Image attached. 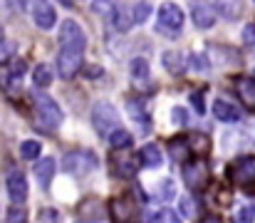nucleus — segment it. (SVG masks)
<instances>
[{
	"instance_id": "f257e3e1",
	"label": "nucleus",
	"mask_w": 255,
	"mask_h": 223,
	"mask_svg": "<svg viewBox=\"0 0 255 223\" xmlns=\"http://www.w3.org/2000/svg\"><path fill=\"white\" fill-rule=\"evenodd\" d=\"M32 107H35V114H37V119H40V124L45 127V129H57L60 124H62V109L57 107V102L52 99V97H47V94H32Z\"/></svg>"
},
{
	"instance_id": "f03ea898",
	"label": "nucleus",
	"mask_w": 255,
	"mask_h": 223,
	"mask_svg": "<svg viewBox=\"0 0 255 223\" xmlns=\"http://www.w3.org/2000/svg\"><path fill=\"white\" fill-rule=\"evenodd\" d=\"M117 122H119V112L114 109V104L109 102H99L94 104L92 109V124L99 134H112L117 129Z\"/></svg>"
},
{
	"instance_id": "7ed1b4c3",
	"label": "nucleus",
	"mask_w": 255,
	"mask_h": 223,
	"mask_svg": "<svg viewBox=\"0 0 255 223\" xmlns=\"http://www.w3.org/2000/svg\"><path fill=\"white\" fill-rule=\"evenodd\" d=\"M60 42H62V50H72V52H82L87 50V37L85 30L75 22V20H65L62 27H60Z\"/></svg>"
},
{
	"instance_id": "20e7f679",
	"label": "nucleus",
	"mask_w": 255,
	"mask_h": 223,
	"mask_svg": "<svg viewBox=\"0 0 255 223\" xmlns=\"http://www.w3.org/2000/svg\"><path fill=\"white\" fill-rule=\"evenodd\" d=\"M228 176L241 186H255V156H241L228 166Z\"/></svg>"
},
{
	"instance_id": "39448f33",
	"label": "nucleus",
	"mask_w": 255,
	"mask_h": 223,
	"mask_svg": "<svg viewBox=\"0 0 255 223\" xmlns=\"http://www.w3.org/2000/svg\"><path fill=\"white\" fill-rule=\"evenodd\" d=\"M25 70H27L25 60H10V62H5V67H0V87L5 92L15 94L17 87H20V79L25 77Z\"/></svg>"
},
{
	"instance_id": "423d86ee",
	"label": "nucleus",
	"mask_w": 255,
	"mask_h": 223,
	"mask_svg": "<svg viewBox=\"0 0 255 223\" xmlns=\"http://www.w3.org/2000/svg\"><path fill=\"white\" fill-rule=\"evenodd\" d=\"M65 171L67 174H75V176H82L87 171H92L94 166H97V159H94V154L92 151H70L67 156H65Z\"/></svg>"
},
{
	"instance_id": "0eeeda50",
	"label": "nucleus",
	"mask_w": 255,
	"mask_h": 223,
	"mask_svg": "<svg viewBox=\"0 0 255 223\" xmlns=\"http://www.w3.org/2000/svg\"><path fill=\"white\" fill-rule=\"evenodd\" d=\"M206 179H208V166L201 161V159H191L183 164V181L191 191H198L206 186Z\"/></svg>"
},
{
	"instance_id": "6e6552de",
	"label": "nucleus",
	"mask_w": 255,
	"mask_h": 223,
	"mask_svg": "<svg viewBox=\"0 0 255 223\" xmlns=\"http://www.w3.org/2000/svg\"><path fill=\"white\" fill-rule=\"evenodd\" d=\"M183 27V10L173 2H166L159 7V30H169V32H178Z\"/></svg>"
},
{
	"instance_id": "1a4fd4ad",
	"label": "nucleus",
	"mask_w": 255,
	"mask_h": 223,
	"mask_svg": "<svg viewBox=\"0 0 255 223\" xmlns=\"http://www.w3.org/2000/svg\"><path fill=\"white\" fill-rule=\"evenodd\" d=\"M32 20H35V25L40 30H52L55 22H57V12H55V7L47 0H35V5H32Z\"/></svg>"
},
{
	"instance_id": "9d476101",
	"label": "nucleus",
	"mask_w": 255,
	"mask_h": 223,
	"mask_svg": "<svg viewBox=\"0 0 255 223\" xmlns=\"http://www.w3.org/2000/svg\"><path fill=\"white\" fill-rule=\"evenodd\" d=\"M57 70L65 79H72L75 74L82 70V52H72V50H60L57 57Z\"/></svg>"
},
{
	"instance_id": "9b49d317",
	"label": "nucleus",
	"mask_w": 255,
	"mask_h": 223,
	"mask_svg": "<svg viewBox=\"0 0 255 223\" xmlns=\"http://www.w3.org/2000/svg\"><path fill=\"white\" fill-rule=\"evenodd\" d=\"M191 15H193V22L198 27H203V30L216 25V7L208 0H196L193 7H191Z\"/></svg>"
},
{
	"instance_id": "f8f14e48",
	"label": "nucleus",
	"mask_w": 255,
	"mask_h": 223,
	"mask_svg": "<svg viewBox=\"0 0 255 223\" xmlns=\"http://www.w3.org/2000/svg\"><path fill=\"white\" fill-rule=\"evenodd\" d=\"M7 196L12 204H22L27 199V181L20 171H10L7 176Z\"/></svg>"
},
{
	"instance_id": "ddd939ff",
	"label": "nucleus",
	"mask_w": 255,
	"mask_h": 223,
	"mask_svg": "<svg viewBox=\"0 0 255 223\" xmlns=\"http://www.w3.org/2000/svg\"><path fill=\"white\" fill-rule=\"evenodd\" d=\"M213 117H216L218 122L236 124V122L241 119V109H238L236 104L226 102V99H216V102H213Z\"/></svg>"
},
{
	"instance_id": "4468645a",
	"label": "nucleus",
	"mask_w": 255,
	"mask_h": 223,
	"mask_svg": "<svg viewBox=\"0 0 255 223\" xmlns=\"http://www.w3.org/2000/svg\"><path fill=\"white\" fill-rule=\"evenodd\" d=\"M236 92L243 99V104L251 112H255V79L253 77H238L236 79Z\"/></svg>"
},
{
	"instance_id": "2eb2a0df",
	"label": "nucleus",
	"mask_w": 255,
	"mask_h": 223,
	"mask_svg": "<svg viewBox=\"0 0 255 223\" xmlns=\"http://www.w3.org/2000/svg\"><path fill=\"white\" fill-rule=\"evenodd\" d=\"M55 169H57V164H55V159H50V156H45V159H40V161L35 164V176H37V181H40L42 189H50L52 176H55Z\"/></svg>"
},
{
	"instance_id": "dca6fc26",
	"label": "nucleus",
	"mask_w": 255,
	"mask_h": 223,
	"mask_svg": "<svg viewBox=\"0 0 255 223\" xmlns=\"http://www.w3.org/2000/svg\"><path fill=\"white\" fill-rule=\"evenodd\" d=\"M109 211H112V216H114L117 221H131V219L136 216V209L131 206L129 199H112Z\"/></svg>"
},
{
	"instance_id": "f3484780",
	"label": "nucleus",
	"mask_w": 255,
	"mask_h": 223,
	"mask_svg": "<svg viewBox=\"0 0 255 223\" xmlns=\"http://www.w3.org/2000/svg\"><path fill=\"white\" fill-rule=\"evenodd\" d=\"M216 10L223 15V20H238L243 12V0H216Z\"/></svg>"
},
{
	"instance_id": "a211bd4d",
	"label": "nucleus",
	"mask_w": 255,
	"mask_h": 223,
	"mask_svg": "<svg viewBox=\"0 0 255 223\" xmlns=\"http://www.w3.org/2000/svg\"><path fill=\"white\" fill-rule=\"evenodd\" d=\"M139 161L146 166V169H156L161 166V151L156 144H144L141 151H139Z\"/></svg>"
},
{
	"instance_id": "6ab92c4d",
	"label": "nucleus",
	"mask_w": 255,
	"mask_h": 223,
	"mask_svg": "<svg viewBox=\"0 0 255 223\" xmlns=\"http://www.w3.org/2000/svg\"><path fill=\"white\" fill-rule=\"evenodd\" d=\"M112 22H114V27H117L119 32H127V30L134 25V15H129L127 5H117L114 12H112Z\"/></svg>"
},
{
	"instance_id": "aec40b11",
	"label": "nucleus",
	"mask_w": 255,
	"mask_h": 223,
	"mask_svg": "<svg viewBox=\"0 0 255 223\" xmlns=\"http://www.w3.org/2000/svg\"><path fill=\"white\" fill-rule=\"evenodd\" d=\"M131 77H134V84H136V87L146 84V82H149V62L141 60V57H136V60L131 62Z\"/></svg>"
},
{
	"instance_id": "412c9836",
	"label": "nucleus",
	"mask_w": 255,
	"mask_h": 223,
	"mask_svg": "<svg viewBox=\"0 0 255 223\" xmlns=\"http://www.w3.org/2000/svg\"><path fill=\"white\" fill-rule=\"evenodd\" d=\"M188 151H191V144H188V139H181V137L171 139V144H169L171 159H176V161H183V159L188 156Z\"/></svg>"
},
{
	"instance_id": "4be33fe9",
	"label": "nucleus",
	"mask_w": 255,
	"mask_h": 223,
	"mask_svg": "<svg viewBox=\"0 0 255 223\" xmlns=\"http://www.w3.org/2000/svg\"><path fill=\"white\" fill-rule=\"evenodd\" d=\"M131 134L127 132V129H114L112 134H109V147L112 149H129L131 147Z\"/></svg>"
},
{
	"instance_id": "5701e85b",
	"label": "nucleus",
	"mask_w": 255,
	"mask_h": 223,
	"mask_svg": "<svg viewBox=\"0 0 255 223\" xmlns=\"http://www.w3.org/2000/svg\"><path fill=\"white\" fill-rule=\"evenodd\" d=\"M164 67L169 70V72H173V74H178L181 70H183V55H178V52H173V50H169V52H164Z\"/></svg>"
},
{
	"instance_id": "b1692460",
	"label": "nucleus",
	"mask_w": 255,
	"mask_h": 223,
	"mask_svg": "<svg viewBox=\"0 0 255 223\" xmlns=\"http://www.w3.org/2000/svg\"><path fill=\"white\" fill-rule=\"evenodd\" d=\"M127 109H129V114H131L134 122H139V124H149V114H146V109H144L141 102L129 99V102H127Z\"/></svg>"
},
{
	"instance_id": "393cba45",
	"label": "nucleus",
	"mask_w": 255,
	"mask_h": 223,
	"mask_svg": "<svg viewBox=\"0 0 255 223\" xmlns=\"http://www.w3.org/2000/svg\"><path fill=\"white\" fill-rule=\"evenodd\" d=\"M32 79H35V87H50V82H52V67L50 65H37L35 72H32Z\"/></svg>"
},
{
	"instance_id": "a878e982",
	"label": "nucleus",
	"mask_w": 255,
	"mask_h": 223,
	"mask_svg": "<svg viewBox=\"0 0 255 223\" xmlns=\"http://www.w3.org/2000/svg\"><path fill=\"white\" fill-rule=\"evenodd\" d=\"M136 166H139V164H136L134 159H119V161L114 164V174H117V176H127V179H129V176H134V174H136Z\"/></svg>"
},
{
	"instance_id": "bb28decb",
	"label": "nucleus",
	"mask_w": 255,
	"mask_h": 223,
	"mask_svg": "<svg viewBox=\"0 0 255 223\" xmlns=\"http://www.w3.org/2000/svg\"><path fill=\"white\" fill-rule=\"evenodd\" d=\"M40 151H42V147L35 139H27V142L20 144V156L22 159H40Z\"/></svg>"
},
{
	"instance_id": "cd10ccee",
	"label": "nucleus",
	"mask_w": 255,
	"mask_h": 223,
	"mask_svg": "<svg viewBox=\"0 0 255 223\" xmlns=\"http://www.w3.org/2000/svg\"><path fill=\"white\" fill-rule=\"evenodd\" d=\"M134 22L139 25V22H146L149 20V15H151V2L149 0H139L136 5H134Z\"/></svg>"
},
{
	"instance_id": "c85d7f7f",
	"label": "nucleus",
	"mask_w": 255,
	"mask_h": 223,
	"mask_svg": "<svg viewBox=\"0 0 255 223\" xmlns=\"http://www.w3.org/2000/svg\"><path fill=\"white\" fill-rule=\"evenodd\" d=\"M151 223H181L178 214L171 211V209H159L154 216H151Z\"/></svg>"
},
{
	"instance_id": "c756f323",
	"label": "nucleus",
	"mask_w": 255,
	"mask_h": 223,
	"mask_svg": "<svg viewBox=\"0 0 255 223\" xmlns=\"http://www.w3.org/2000/svg\"><path fill=\"white\" fill-rule=\"evenodd\" d=\"M92 7H94V12L112 17V12H114V7H117V5H114L112 0H94V2H92Z\"/></svg>"
},
{
	"instance_id": "7c9ffc66",
	"label": "nucleus",
	"mask_w": 255,
	"mask_h": 223,
	"mask_svg": "<svg viewBox=\"0 0 255 223\" xmlns=\"http://www.w3.org/2000/svg\"><path fill=\"white\" fill-rule=\"evenodd\" d=\"M5 223H27V214H25V209L12 206V209L7 211V219H5Z\"/></svg>"
},
{
	"instance_id": "2f4dec72",
	"label": "nucleus",
	"mask_w": 255,
	"mask_h": 223,
	"mask_svg": "<svg viewBox=\"0 0 255 223\" xmlns=\"http://www.w3.org/2000/svg\"><path fill=\"white\" fill-rule=\"evenodd\" d=\"M12 52H15V45L7 42V40H0V65L2 62H10L12 60Z\"/></svg>"
},
{
	"instance_id": "473e14b6",
	"label": "nucleus",
	"mask_w": 255,
	"mask_h": 223,
	"mask_svg": "<svg viewBox=\"0 0 255 223\" xmlns=\"http://www.w3.org/2000/svg\"><path fill=\"white\" fill-rule=\"evenodd\" d=\"M188 144L193 151H206L208 149V142H206V137H201V134H193L191 139H188Z\"/></svg>"
},
{
	"instance_id": "72a5a7b5",
	"label": "nucleus",
	"mask_w": 255,
	"mask_h": 223,
	"mask_svg": "<svg viewBox=\"0 0 255 223\" xmlns=\"http://www.w3.org/2000/svg\"><path fill=\"white\" fill-rule=\"evenodd\" d=\"M243 42H246L248 47H255V25L253 22L243 27Z\"/></svg>"
},
{
	"instance_id": "f704fd0d",
	"label": "nucleus",
	"mask_w": 255,
	"mask_h": 223,
	"mask_svg": "<svg viewBox=\"0 0 255 223\" xmlns=\"http://www.w3.org/2000/svg\"><path fill=\"white\" fill-rule=\"evenodd\" d=\"M191 104H193V109H196L198 114L206 112V104H203V94H201V92H193V94H191Z\"/></svg>"
},
{
	"instance_id": "c9c22d12",
	"label": "nucleus",
	"mask_w": 255,
	"mask_h": 223,
	"mask_svg": "<svg viewBox=\"0 0 255 223\" xmlns=\"http://www.w3.org/2000/svg\"><path fill=\"white\" fill-rule=\"evenodd\" d=\"M253 216H255L253 206H243V209L238 211V221H241V223H251V221H253Z\"/></svg>"
},
{
	"instance_id": "e433bc0d",
	"label": "nucleus",
	"mask_w": 255,
	"mask_h": 223,
	"mask_svg": "<svg viewBox=\"0 0 255 223\" xmlns=\"http://www.w3.org/2000/svg\"><path fill=\"white\" fill-rule=\"evenodd\" d=\"M171 117H173L176 124H186V122H188V114H186V109H181V107H173Z\"/></svg>"
},
{
	"instance_id": "4c0bfd02",
	"label": "nucleus",
	"mask_w": 255,
	"mask_h": 223,
	"mask_svg": "<svg viewBox=\"0 0 255 223\" xmlns=\"http://www.w3.org/2000/svg\"><path fill=\"white\" fill-rule=\"evenodd\" d=\"M181 214H183L186 219H193V204H191L188 199H181Z\"/></svg>"
},
{
	"instance_id": "58836bf2",
	"label": "nucleus",
	"mask_w": 255,
	"mask_h": 223,
	"mask_svg": "<svg viewBox=\"0 0 255 223\" xmlns=\"http://www.w3.org/2000/svg\"><path fill=\"white\" fill-rule=\"evenodd\" d=\"M159 194H161L164 199H171V196H173V184H171V181L161 184V186H159Z\"/></svg>"
},
{
	"instance_id": "ea45409f",
	"label": "nucleus",
	"mask_w": 255,
	"mask_h": 223,
	"mask_svg": "<svg viewBox=\"0 0 255 223\" xmlns=\"http://www.w3.org/2000/svg\"><path fill=\"white\" fill-rule=\"evenodd\" d=\"M191 65H193L196 70H206V67H208L206 57H198V55H196V57H191Z\"/></svg>"
},
{
	"instance_id": "a19ab883",
	"label": "nucleus",
	"mask_w": 255,
	"mask_h": 223,
	"mask_svg": "<svg viewBox=\"0 0 255 223\" xmlns=\"http://www.w3.org/2000/svg\"><path fill=\"white\" fill-rule=\"evenodd\" d=\"M87 77H102V70L99 67H89V70H85Z\"/></svg>"
},
{
	"instance_id": "79ce46f5",
	"label": "nucleus",
	"mask_w": 255,
	"mask_h": 223,
	"mask_svg": "<svg viewBox=\"0 0 255 223\" xmlns=\"http://www.w3.org/2000/svg\"><path fill=\"white\" fill-rule=\"evenodd\" d=\"M203 223H223V221H221L218 216H206V219H203Z\"/></svg>"
},
{
	"instance_id": "37998d69",
	"label": "nucleus",
	"mask_w": 255,
	"mask_h": 223,
	"mask_svg": "<svg viewBox=\"0 0 255 223\" xmlns=\"http://www.w3.org/2000/svg\"><path fill=\"white\" fill-rule=\"evenodd\" d=\"M60 2H62V5H72V0H60Z\"/></svg>"
},
{
	"instance_id": "c03bdc74",
	"label": "nucleus",
	"mask_w": 255,
	"mask_h": 223,
	"mask_svg": "<svg viewBox=\"0 0 255 223\" xmlns=\"http://www.w3.org/2000/svg\"><path fill=\"white\" fill-rule=\"evenodd\" d=\"M77 223H104V221H77Z\"/></svg>"
},
{
	"instance_id": "a18cd8bd",
	"label": "nucleus",
	"mask_w": 255,
	"mask_h": 223,
	"mask_svg": "<svg viewBox=\"0 0 255 223\" xmlns=\"http://www.w3.org/2000/svg\"><path fill=\"white\" fill-rule=\"evenodd\" d=\"M0 40H2V27H0Z\"/></svg>"
}]
</instances>
